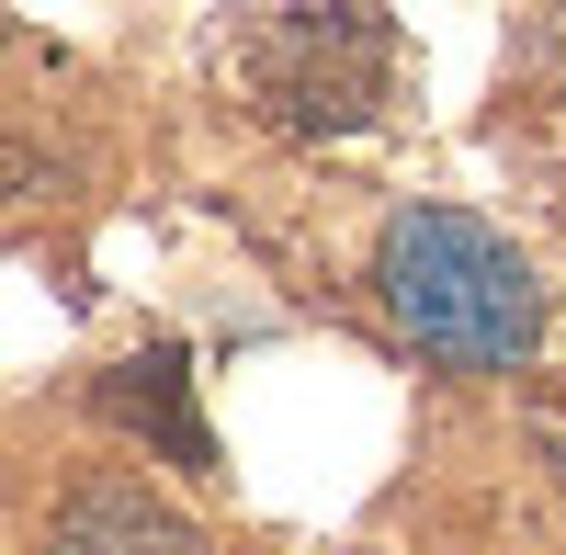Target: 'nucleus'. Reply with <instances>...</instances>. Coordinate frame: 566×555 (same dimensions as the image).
I'll list each match as a JSON object with an SVG mask.
<instances>
[{
    "mask_svg": "<svg viewBox=\"0 0 566 555\" xmlns=\"http://www.w3.org/2000/svg\"><path fill=\"white\" fill-rule=\"evenodd\" d=\"M374 295H386V317H397L419 352L476 363V375H499V363H522V352L544 341V284L522 272V250H510L499 227L453 216V205H408V216H386Z\"/></svg>",
    "mask_w": 566,
    "mask_h": 555,
    "instance_id": "obj_1",
    "label": "nucleus"
},
{
    "mask_svg": "<svg viewBox=\"0 0 566 555\" xmlns=\"http://www.w3.org/2000/svg\"><path fill=\"white\" fill-rule=\"evenodd\" d=\"M374 34H386V23H374L363 0H306V12L283 23V45L261 57V91L283 103V125H363L374 91H386V57L340 69V45H374Z\"/></svg>",
    "mask_w": 566,
    "mask_h": 555,
    "instance_id": "obj_2",
    "label": "nucleus"
},
{
    "mask_svg": "<svg viewBox=\"0 0 566 555\" xmlns=\"http://www.w3.org/2000/svg\"><path fill=\"white\" fill-rule=\"evenodd\" d=\"M45 555H205V533L181 522L170 499H148V488L103 477V488H80L69 511H57V533H45Z\"/></svg>",
    "mask_w": 566,
    "mask_h": 555,
    "instance_id": "obj_3",
    "label": "nucleus"
},
{
    "mask_svg": "<svg viewBox=\"0 0 566 555\" xmlns=\"http://www.w3.org/2000/svg\"><path fill=\"white\" fill-rule=\"evenodd\" d=\"M103 408L125 431H159L181 465H205V420H193V375H181V352H148V363H125V375L103 386Z\"/></svg>",
    "mask_w": 566,
    "mask_h": 555,
    "instance_id": "obj_4",
    "label": "nucleus"
}]
</instances>
